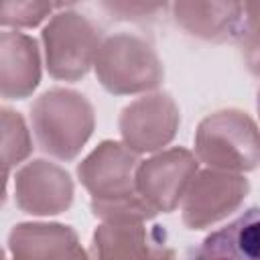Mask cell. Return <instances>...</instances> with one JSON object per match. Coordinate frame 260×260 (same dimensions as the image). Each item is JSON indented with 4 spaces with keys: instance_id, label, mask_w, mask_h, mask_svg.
I'll list each match as a JSON object with an SVG mask.
<instances>
[{
    "instance_id": "9c48e42d",
    "label": "cell",
    "mask_w": 260,
    "mask_h": 260,
    "mask_svg": "<svg viewBox=\"0 0 260 260\" xmlns=\"http://www.w3.org/2000/svg\"><path fill=\"white\" fill-rule=\"evenodd\" d=\"M14 199L24 213L57 215L67 211L73 203V181L63 167L37 158L16 171Z\"/></svg>"
},
{
    "instance_id": "6da1fadb",
    "label": "cell",
    "mask_w": 260,
    "mask_h": 260,
    "mask_svg": "<svg viewBox=\"0 0 260 260\" xmlns=\"http://www.w3.org/2000/svg\"><path fill=\"white\" fill-rule=\"evenodd\" d=\"M140 160L124 142H100L79 165L77 177L89 193V205L102 223H144L156 213L136 187Z\"/></svg>"
},
{
    "instance_id": "5b68a950",
    "label": "cell",
    "mask_w": 260,
    "mask_h": 260,
    "mask_svg": "<svg viewBox=\"0 0 260 260\" xmlns=\"http://www.w3.org/2000/svg\"><path fill=\"white\" fill-rule=\"evenodd\" d=\"M45 65L59 81H77L93 67L102 37L100 28L81 12L61 10L51 16L43 32Z\"/></svg>"
},
{
    "instance_id": "2e32d148",
    "label": "cell",
    "mask_w": 260,
    "mask_h": 260,
    "mask_svg": "<svg viewBox=\"0 0 260 260\" xmlns=\"http://www.w3.org/2000/svg\"><path fill=\"white\" fill-rule=\"evenodd\" d=\"M236 43L248 71L260 75V2H244V14Z\"/></svg>"
},
{
    "instance_id": "8fae6325",
    "label": "cell",
    "mask_w": 260,
    "mask_h": 260,
    "mask_svg": "<svg viewBox=\"0 0 260 260\" xmlns=\"http://www.w3.org/2000/svg\"><path fill=\"white\" fill-rule=\"evenodd\" d=\"M41 81L37 41L18 30L0 35V93L4 100L28 98Z\"/></svg>"
},
{
    "instance_id": "30bf717a",
    "label": "cell",
    "mask_w": 260,
    "mask_h": 260,
    "mask_svg": "<svg viewBox=\"0 0 260 260\" xmlns=\"http://www.w3.org/2000/svg\"><path fill=\"white\" fill-rule=\"evenodd\" d=\"M10 260H89L73 228L63 223H18L8 236Z\"/></svg>"
},
{
    "instance_id": "7c38bea8",
    "label": "cell",
    "mask_w": 260,
    "mask_h": 260,
    "mask_svg": "<svg viewBox=\"0 0 260 260\" xmlns=\"http://www.w3.org/2000/svg\"><path fill=\"white\" fill-rule=\"evenodd\" d=\"M167 244L144 223H102L89 244V260H156Z\"/></svg>"
},
{
    "instance_id": "d6986e66",
    "label": "cell",
    "mask_w": 260,
    "mask_h": 260,
    "mask_svg": "<svg viewBox=\"0 0 260 260\" xmlns=\"http://www.w3.org/2000/svg\"><path fill=\"white\" fill-rule=\"evenodd\" d=\"M156 260H175V252H173L169 246H165V248H162V252L158 254V258H156Z\"/></svg>"
},
{
    "instance_id": "44dd1931",
    "label": "cell",
    "mask_w": 260,
    "mask_h": 260,
    "mask_svg": "<svg viewBox=\"0 0 260 260\" xmlns=\"http://www.w3.org/2000/svg\"><path fill=\"white\" fill-rule=\"evenodd\" d=\"M4 260H10V256H6V258H4Z\"/></svg>"
},
{
    "instance_id": "5bb4252c",
    "label": "cell",
    "mask_w": 260,
    "mask_h": 260,
    "mask_svg": "<svg viewBox=\"0 0 260 260\" xmlns=\"http://www.w3.org/2000/svg\"><path fill=\"white\" fill-rule=\"evenodd\" d=\"M193 260H260V209L252 207L211 232Z\"/></svg>"
},
{
    "instance_id": "4fadbf2b",
    "label": "cell",
    "mask_w": 260,
    "mask_h": 260,
    "mask_svg": "<svg viewBox=\"0 0 260 260\" xmlns=\"http://www.w3.org/2000/svg\"><path fill=\"white\" fill-rule=\"evenodd\" d=\"M175 22L191 37L223 43L236 41L244 4L242 2H175L171 6Z\"/></svg>"
},
{
    "instance_id": "9a60e30c",
    "label": "cell",
    "mask_w": 260,
    "mask_h": 260,
    "mask_svg": "<svg viewBox=\"0 0 260 260\" xmlns=\"http://www.w3.org/2000/svg\"><path fill=\"white\" fill-rule=\"evenodd\" d=\"M0 122H2V165H4V175L8 177L10 169L20 165L32 152V140L28 126L18 112L10 108H2Z\"/></svg>"
},
{
    "instance_id": "ac0fdd59",
    "label": "cell",
    "mask_w": 260,
    "mask_h": 260,
    "mask_svg": "<svg viewBox=\"0 0 260 260\" xmlns=\"http://www.w3.org/2000/svg\"><path fill=\"white\" fill-rule=\"evenodd\" d=\"M104 8L122 20H144V18H154L158 12H162L167 6L165 4H144V2H114V4H104Z\"/></svg>"
},
{
    "instance_id": "52a82bcc",
    "label": "cell",
    "mask_w": 260,
    "mask_h": 260,
    "mask_svg": "<svg viewBox=\"0 0 260 260\" xmlns=\"http://www.w3.org/2000/svg\"><path fill=\"white\" fill-rule=\"evenodd\" d=\"M248 191L250 183L244 175L203 169L183 197V223L189 230H205L238 211Z\"/></svg>"
},
{
    "instance_id": "e0dca14e",
    "label": "cell",
    "mask_w": 260,
    "mask_h": 260,
    "mask_svg": "<svg viewBox=\"0 0 260 260\" xmlns=\"http://www.w3.org/2000/svg\"><path fill=\"white\" fill-rule=\"evenodd\" d=\"M51 12H53L51 2H37V0L12 2V0H4L0 4V24L2 26H14V28H30V26L41 24Z\"/></svg>"
},
{
    "instance_id": "3957f363",
    "label": "cell",
    "mask_w": 260,
    "mask_h": 260,
    "mask_svg": "<svg viewBox=\"0 0 260 260\" xmlns=\"http://www.w3.org/2000/svg\"><path fill=\"white\" fill-rule=\"evenodd\" d=\"M195 156L207 169L248 173L260 165V128L242 110L205 116L195 130Z\"/></svg>"
},
{
    "instance_id": "8992f818",
    "label": "cell",
    "mask_w": 260,
    "mask_h": 260,
    "mask_svg": "<svg viewBox=\"0 0 260 260\" xmlns=\"http://www.w3.org/2000/svg\"><path fill=\"white\" fill-rule=\"evenodd\" d=\"M199 173V158L181 146L160 150L136 169V187L154 213L175 211Z\"/></svg>"
},
{
    "instance_id": "ba28073f",
    "label": "cell",
    "mask_w": 260,
    "mask_h": 260,
    "mask_svg": "<svg viewBox=\"0 0 260 260\" xmlns=\"http://www.w3.org/2000/svg\"><path fill=\"white\" fill-rule=\"evenodd\" d=\"M179 124V106L165 91L144 93L130 102L118 120L122 142L136 154L160 152L177 136Z\"/></svg>"
},
{
    "instance_id": "277c9868",
    "label": "cell",
    "mask_w": 260,
    "mask_h": 260,
    "mask_svg": "<svg viewBox=\"0 0 260 260\" xmlns=\"http://www.w3.org/2000/svg\"><path fill=\"white\" fill-rule=\"evenodd\" d=\"M98 81L114 95L146 93L165 79V67L154 47L132 32H116L102 41L95 63Z\"/></svg>"
},
{
    "instance_id": "7a4b0ae2",
    "label": "cell",
    "mask_w": 260,
    "mask_h": 260,
    "mask_svg": "<svg viewBox=\"0 0 260 260\" xmlns=\"http://www.w3.org/2000/svg\"><path fill=\"white\" fill-rule=\"evenodd\" d=\"M30 126L47 154L73 160L93 134V106L75 89L53 87L43 91L30 106Z\"/></svg>"
},
{
    "instance_id": "ffe728a7",
    "label": "cell",
    "mask_w": 260,
    "mask_h": 260,
    "mask_svg": "<svg viewBox=\"0 0 260 260\" xmlns=\"http://www.w3.org/2000/svg\"><path fill=\"white\" fill-rule=\"evenodd\" d=\"M256 110H258V118H260V89H258V95H256Z\"/></svg>"
}]
</instances>
